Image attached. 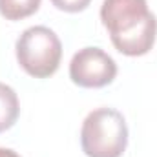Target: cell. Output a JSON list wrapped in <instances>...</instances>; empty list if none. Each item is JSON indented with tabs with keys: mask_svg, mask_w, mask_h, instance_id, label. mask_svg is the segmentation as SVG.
Here are the masks:
<instances>
[{
	"mask_svg": "<svg viewBox=\"0 0 157 157\" xmlns=\"http://www.w3.org/2000/svg\"><path fill=\"white\" fill-rule=\"evenodd\" d=\"M101 22L115 49L126 57L146 55L155 44L157 18L146 0H104Z\"/></svg>",
	"mask_w": 157,
	"mask_h": 157,
	"instance_id": "1",
	"label": "cell"
},
{
	"mask_svg": "<svg viewBox=\"0 0 157 157\" xmlns=\"http://www.w3.org/2000/svg\"><path fill=\"white\" fill-rule=\"evenodd\" d=\"M80 146L88 157H121L128 146V126L113 108L90 112L80 128Z\"/></svg>",
	"mask_w": 157,
	"mask_h": 157,
	"instance_id": "2",
	"label": "cell"
},
{
	"mask_svg": "<svg viewBox=\"0 0 157 157\" xmlns=\"http://www.w3.org/2000/svg\"><path fill=\"white\" fill-rule=\"evenodd\" d=\"M15 53L20 68L35 78L51 77L62 59V42L46 26H31L17 39Z\"/></svg>",
	"mask_w": 157,
	"mask_h": 157,
	"instance_id": "3",
	"label": "cell"
},
{
	"mask_svg": "<svg viewBox=\"0 0 157 157\" xmlns=\"http://www.w3.org/2000/svg\"><path fill=\"white\" fill-rule=\"evenodd\" d=\"M117 77L115 60L101 48H82L71 57L70 78L80 88H104Z\"/></svg>",
	"mask_w": 157,
	"mask_h": 157,
	"instance_id": "4",
	"label": "cell"
},
{
	"mask_svg": "<svg viewBox=\"0 0 157 157\" xmlns=\"http://www.w3.org/2000/svg\"><path fill=\"white\" fill-rule=\"evenodd\" d=\"M18 115H20V104L17 91L11 86L0 82V133L13 128Z\"/></svg>",
	"mask_w": 157,
	"mask_h": 157,
	"instance_id": "5",
	"label": "cell"
},
{
	"mask_svg": "<svg viewBox=\"0 0 157 157\" xmlns=\"http://www.w3.org/2000/svg\"><path fill=\"white\" fill-rule=\"evenodd\" d=\"M42 0H0V15L6 20L17 22L37 13Z\"/></svg>",
	"mask_w": 157,
	"mask_h": 157,
	"instance_id": "6",
	"label": "cell"
},
{
	"mask_svg": "<svg viewBox=\"0 0 157 157\" xmlns=\"http://www.w3.org/2000/svg\"><path fill=\"white\" fill-rule=\"evenodd\" d=\"M57 9L60 11H66V13H78V11H84L91 0H49Z\"/></svg>",
	"mask_w": 157,
	"mask_h": 157,
	"instance_id": "7",
	"label": "cell"
},
{
	"mask_svg": "<svg viewBox=\"0 0 157 157\" xmlns=\"http://www.w3.org/2000/svg\"><path fill=\"white\" fill-rule=\"evenodd\" d=\"M0 157H20V155L11 148H0Z\"/></svg>",
	"mask_w": 157,
	"mask_h": 157,
	"instance_id": "8",
	"label": "cell"
}]
</instances>
